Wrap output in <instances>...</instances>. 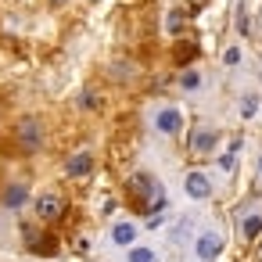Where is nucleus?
Here are the masks:
<instances>
[{
    "label": "nucleus",
    "mask_w": 262,
    "mask_h": 262,
    "mask_svg": "<svg viewBox=\"0 0 262 262\" xmlns=\"http://www.w3.org/2000/svg\"><path fill=\"white\" fill-rule=\"evenodd\" d=\"M112 241H115L119 248H133V241H137V226H133V223H115V226H112Z\"/></svg>",
    "instance_id": "1a4fd4ad"
},
{
    "label": "nucleus",
    "mask_w": 262,
    "mask_h": 262,
    "mask_svg": "<svg viewBox=\"0 0 262 262\" xmlns=\"http://www.w3.org/2000/svg\"><path fill=\"white\" fill-rule=\"evenodd\" d=\"M79 104H83V108H97V94H90V90H86V94H83V101H79Z\"/></svg>",
    "instance_id": "f3484780"
},
{
    "label": "nucleus",
    "mask_w": 262,
    "mask_h": 262,
    "mask_svg": "<svg viewBox=\"0 0 262 262\" xmlns=\"http://www.w3.org/2000/svg\"><path fill=\"white\" fill-rule=\"evenodd\" d=\"M180 86H183V90H198V86H201V72H198V69H187V72L180 76Z\"/></svg>",
    "instance_id": "9b49d317"
},
{
    "label": "nucleus",
    "mask_w": 262,
    "mask_h": 262,
    "mask_svg": "<svg viewBox=\"0 0 262 262\" xmlns=\"http://www.w3.org/2000/svg\"><path fill=\"white\" fill-rule=\"evenodd\" d=\"M194 251H198V258H201V262H215V255L223 251V237H219L215 230H205V233L198 237Z\"/></svg>",
    "instance_id": "f03ea898"
},
{
    "label": "nucleus",
    "mask_w": 262,
    "mask_h": 262,
    "mask_svg": "<svg viewBox=\"0 0 262 262\" xmlns=\"http://www.w3.org/2000/svg\"><path fill=\"white\" fill-rule=\"evenodd\" d=\"M180 29H183V15L172 11V15H169V33H180Z\"/></svg>",
    "instance_id": "2eb2a0df"
},
{
    "label": "nucleus",
    "mask_w": 262,
    "mask_h": 262,
    "mask_svg": "<svg viewBox=\"0 0 262 262\" xmlns=\"http://www.w3.org/2000/svg\"><path fill=\"white\" fill-rule=\"evenodd\" d=\"M183 190H187V198H194V201H205V198H212V180L205 176V172H187V180H183Z\"/></svg>",
    "instance_id": "f257e3e1"
},
{
    "label": "nucleus",
    "mask_w": 262,
    "mask_h": 262,
    "mask_svg": "<svg viewBox=\"0 0 262 262\" xmlns=\"http://www.w3.org/2000/svg\"><path fill=\"white\" fill-rule=\"evenodd\" d=\"M223 61H226V65H241V51H237V47H230V51L223 54Z\"/></svg>",
    "instance_id": "dca6fc26"
},
{
    "label": "nucleus",
    "mask_w": 262,
    "mask_h": 262,
    "mask_svg": "<svg viewBox=\"0 0 262 262\" xmlns=\"http://www.w3.org/2000/svg\"><path fill=\"white\" fill-rule=\"evenodd\" d=\"M129 262H158V255L151 248H129Z\"/></svg>",
    "instance_id": "f8f14e48"
},
{
    "label": "nucleus",
    "mask_w": 262,
    "mask_h": 262,
    "mask_svg": "<svg viewBox=\"0 0 262 262\" xmlns=\"http://www.w3.org/2000/svg\"><path fill=\"white\" fill-rule=\"evenodd\" d=\"M215 144H219V133H215L212 126H198L194 137H190V151H194V155H212Z\"/></svg>",
    "instance_id": "7ed1b4c3"
},
{
    "label": "nucleus",
    "mask_w": 262,
    "mask_h": 262,
    "mask_svg": "<svg viewBox=\"0 0 262 262\" xmlns=\"http://www.w3.org/2000/svg\"><path fill=\"white\" fill-rule=\"evenodd\" d=\"M187 233H190V223H180V226H176V233H172V237H176V241H183V237H187Z\"/></svg>",
    "instance_id": "a211bd4d"
},
{
    "label": "nucleus",
    "mask_w": 262,
    "mask_h": 262,
    "mask_svg": "<svg viewBox=\"0 0 262 262\" xmlns=\"http://www.w3.org/2000/svg\"><path fill=\"white\" fill-rule=\"evenodd\" d=\"M90 169H94V155H90V151H76V155L65 162V172H69V176H90Z\"/></svg>",
    "instance_id": "0eeeda50"
},
{
    "label": "nucleus",
    "mask_w": 262,
    "mask_h": 262,
    "mask_svg": "<svg viewBox=\"0 0 262 262\" xmlns=\"http://www.w3.org/2000/svg\"><path fill=\"white\" fill-rule=\"evenodd\" d=\"M258 230H262V215H248L244 223H241V233L251 241V237H258Z\"/></svg>",
    "instance_id": "9d476101"
},
{
    "label": "nucleus",
    "mask_w": 262,
    "mask_h": 262,
    "mask_svg": "<svg viewBox=\"0 0 262 262\" xmlns=\"http://www.w3.org/2000/svg\"><path fill=\"white\" fill-rule=\"evenodd\" d=\"M255 112H258V97H255V94H248V97L241 101V115H244V119H251Z\"/></svg>",
    "instance_id": "ddd939ff"
},
{
    "label": "nucleus",
    "mask_w": 262,
    "mask_h": 262,
    "mask_svg": "<svg viewBox=\"0 0 262 262\" xmlns=\"http://www.w3.org/2000/svg\"><path fill=\"white\" fill-rule=\"evenodd\" d=\"M258 172H262V155H258Z\"/></svg>",
    "instance_id": "6ab92c4d"
},
{
    "label": "nucleus",
    "mask_w": 262,
    "mask_h": 262,
    "mask_svg": "<svg viewBox=\"0 0 262 262\" xmlns=\"http://www.w3.org/2000/svg\"><path fill=\"white\" fill-rule=\"evenodd\" d=\"M18 140H22L26 151H36V147L43 144V129H40V122H36V119H22V122H18Z\"/></svg>",
    "instance_id": "423d86ee"
},
{
    "label": "nucleus",
    "mask_w": 262,
    "mask_h": 262,
    "mask_svg": "<svg viewBox=\"0 0 262 262\" xmlns=\"http://www.w3.org/2000/svg\"><path fill=\"white\" fill-rule=\"evenodd\" d=\"M54 4H65V0H54Z\"/></svg>",
    "instance_id": "aec40b11"
},
{
    "label": "nucleus",
    "mask_w": 262,
    "mask_h": 262,
    "mask_svg": "<svg viewBox=\"0 0 262 262\" xmlns=\"http://www.w3.org/2000/svg\"><path fill=\"white\" fill-rule=\"evenodd\" d=\"M61 212H65V201H61L58 194H40V198H36V215H40L43 223L61 219Z\"/></svg>",
    "instance_id": "20e7f679"
},
{
    "label": "nucleus",
    "mask_w": 262,
    "mask_h": 262,
    "mask_svg": "<svg viewBox=\"0 0 262 262\" xmlns=\"http://www.w3.org/2000/svg\"><path fill=\"white\" fill-rule=\"evenodd\" d=\"M180 126H183L180 108H162V112H155V129H158V133L172 137V133H180Z\"/></svg>",
    "instance_id": "39448f33"
},
{
    "label": "nucleus",
    "mask_w": 262,
    "mask_h": 262,
    "mask_svg": "<svg viewBox=\"0 0 262 262\" xmlns=\"http://www.w3.org/2000/svg\"><path fill=\"white\" fill-rule=\"evenodd\" d=\"M26 201H29V187L26 183H11L4 190V208H22Z\"/></svg>",
    "instance_id": "6e6552de"
},
{
    "label": "nucleus",
    "mask_w": 262,
    "mask_h": 262,
    "mask_svg": "<svg viewBox=\"0 0 262 262\" xmlns=\"http://www.w3.org/2000/svg\"><path fill=\"white\" fill-rule=\"evenodd\" d=\"M237 151H241V144H230V151H226V155H223V158H219V165H223V169H226V172H230V169H233V165H237Z\"/></svg>",
    "instance_id": "4468645a"
}]
</instances>
